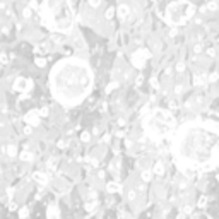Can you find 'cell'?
I'll return each instance as SVG.
<instances>
[{
  "label": "cell",
  "mask_w": 219,
  "mask_h": 219,
  "mask_svg": "<svg viewBox=\"0 0 219 219\" xmlns=\"http://www.w3.org/2000/svg\"><path fill=\"white\" fill-rule=\"evenodd\" d=\"M195 5L188 0H180V2H173L166 7V22L178 27V26H183L187 24L194 14H195Z\"/></svg>",
  "instance_id": "5"
},
{
  "label": "cell",
  "mask_w": 219,
  "mask_h": 219,
  "mask_svg": "<svg viewBox=\"0 0 219 219\" xmlns=\"http://www.w3.org/2000/svg\"><path fill=\"white\" fill-rule=\"evenodd\" d=\"M3 152H5L9 158H15V156H17V147H15V144H7V146L3 147Z\"/></svg>",
  "instance_id": "11"
},
{
  "label": "cell",
  "mask_w": 219,
  "mask_h": 219,
  "mask_svg": "<svg viewBox=\"0 0 219 219\" xmlns=\"http://www.w3.org/2000/svg\"><path fill=\"white\" fill-rule=\"evenodd\" d=\"M151 57V51L146 50V48H139L134 55H132V65L137 67V69H144L146 67V62L147 58Z\"/></svg>",
  "instance_id": "6"
},
{
  "label": "cell",
  "mask_w": 219,
  "mask_h": 219,
  "mask_svg": "<svg viewBox=\"0 0 219 219\" xmlns=\"http://www.w3.org/2000/svg\"><path fill=\"white\" fill-rule=\"evenodd\" d=\"M94 209H96V202H91V204H86V211H89V212H91V211H94Z\"/></svg>",
  "instance_id": "37"
},
{
  "label": "cell",
  "mask_w": 219,
  "mask_h": 219,
  "mask_svg": "<svg viewBox=\"0 0 219 219\" xmlns=\"http://www.w3.org/2000/svg\"><path fill=\"white\" fill-rule=\"evenodd\" d=\"M7 63H9V55L3 51V53H2V65H7Z\"/></svg>",
  "instance_id": "35"
},
{
  "label": "cell",
  "mask_w": 219,
  "mask_h": 219,
  "mask_svg": "<svg viewBox=\"0 0 219 219\" xmlns=\"http://www.w3.org/2000/svg\"><path fill=\"white\" fill-rule=\"evenodd\" d=\"M34 63H36L38 67H45V65H46V58H43V57H36Z\"/></svg>",
  "instance_id": "23"
},
{
  "label": "cell",
  "mask_w": 219,
  "mask_h": 219,
  "mask_svg": "<svg viewBox=\"0 0 219 219\" xmlns=\"http://www.w3.org/2000/svg\"><path fill=\"white\" fill-rule=\"evenodd\" d=\"M182 211H183V214H192L194 212V206L192 204H187V206H183Z\"/></svg>",
  "instance_id": "27"
},
{
  "label": "cell",
  "mask_w": 219,
  "mask_h": 219,
  "mask_svg": "<svg viewBox=\"0 0 219 219\" xmlns=\"http://www.w3.org/2000/svg\"><path fill=\"white\" fill-rule=\"evenodd\" d=\"M46 218H48V219H60V216H58V207L51 204V206L48 207V212H46Z\"/></svg>",
  "instance_id": "13"
},
{
  "label": "cell",
  "mask_w": 219,
  "mask_h": 219,
  "mask_svg": "<svg viewBox=\"0 0 219 219\" xmlns=\"http://www.w3.org/2000/svg\"><path fill=\"white\" fill-rule=\"evenodd\" d=\"M216 180H218V182H219V173H218V175H216Z\"/></svg>",
  "instance_id": "52"
},
{
  "label": "cell",
  "mask_w": 219,
  "mask_h": 219,
  "mask_svg": "<svg viewBox=\"0 0 219 219\" xmlns=\"http://www.w3.org/2000/svg\"><path fill=\"white\" fill-rule=\"evenodd\" d=\"M41 17L48 29L67 33L74 26V10L70 0H45L41 5Z\"/></svg>",
  "instance_id": "3"
},
{
  "label": "cell",
  "mask_w": 219,
  "mask_h": 219,
  "mask_svg": "<svg viewBox=\"0 0 219 219\" xmlns=\"http://www.w3.org/2000/svg\"><path fill=\"white\" fill-rule=\"evenodd\" d=\"M206 81H207V75H206V74H202V75H195V77H194V84H195V86H204Z\"/></svg>",
  "instance_id": "15"
},
{
  "label": "cell",
  "mask_w": 219,
  "mask_h": 219,
  "mask_svg": "<svg viewBox=\"0 0 219 219\" xmlns=\"http://www.w3.org/2000/svg\"><path fill=\"white\" fill-rule=\"evenodd\" d=\"M38 111H39V116H41V118H45V116L50 115V108H48V106H43V108H39Z\"/></svg>",
  "instance_id": "22"
},
{
  "label": "cell",
  "mask_w": 219,
  "mask_h": 219,
  "mask_svg": "<svg viewBox=\"0 0 219 219\" xmlns=\"http://www.w3.org/2000/svg\"><path fill=\"white\" fill-rule=\"evenodd\" d=\"M27 216H29V209H27L26 206H24V207H21V209H19V218H21V219H26Z\"/></svg>",
  "instance_id": "19"
},
{
  "label": "cell",
  "mask_w": 219,
  "mask_h": 219,
  "mask_svg": "<svg viewBox=\"0 0 219 219\" xmlns=\"http://www.w3.org/2000/svg\"><path fill=\"white\" fill-rule=\"evenodd\" d=\"M57 146H58L60 149H63V147H65V142H63V140H58V144H57Z\"/></svg>",
  "instance_id": "47"
},
{
  "label": "cell",
  "mask_w": 219,
  "mask_h": 219,
  "mask_svg": "<svg viewBox=\"0 0 219 219\" xmlns=\"http://www.w3.org/2000/svg\"><path fill=\"white\" fill-rule=\"evenodd\" d=\"M206 7H207V10H211V12H214V10H218V2H209V3H207V5H206Z\"/></svg>",
  "instance_id": "28"
},
{
  "label": "cell",
  "mask_w": 219,
  "mask_h": 219,
  "mask_svg": "<svg viewBox=\"0 0 219 219\" xmlns=\"http://www.w3.org/2000/svg\"><path fill=\"white\" fill-rule=\"evenodd\" d=\"M33 152H29V151H24V152H21V159L22 161H33Z\"/></svg>",
  "instance_id": "18"
},
{
  "label": "cell",
  "mask_w": 219,
  "mask_h": 219,
  "mask_svg": "<svg viewBox=\"0 0 219 219\" xmlns=\"http://www.w3.org/2000/svg\"><path fill=\"white\" fill-rule=\"evenodd\" d=\"M140 178H142V182H151L152 180V171H149V170H144L142 173H140Z\"/></svg>",
  "instance_id": "16"
},
{
  "label": "cell",
  "mask_w": 219,
  "mask_h": 219,
  "mask_svg": "<svg viewBox=\"0 0 219 219\" xmlns=\"http://www.w3.org/2000/svg\"><path fill=\"white\" fill-rule=\"evenodd\" d=\"M170 36H176V27H173V29L170 31Z\"/></svg>",
  "instance_id": "49"
},
{
  "label": "cell",
  "mask_w": 219,
  "mask_h": 219,
  "mask_svg": "<svg viewBox=\"0 0 219 219\" xmlns=\"http://www.w3.org/2000/svg\"><path fill=\"white\" fill-rule=\"evenodd\" d=\"M116 14H118L120 19H127V17L130 15V7H128L127 3H120V5L116 7Z\"/></svg>",
  "instance_id": "9"
},
{
  "label": "cell",
  "mask_w": 219,
  "mask_h": 219,
  "mask_svg": "<svg viewBox=\"0 0 219 219\" xmlns=\"http://www.w3.org/2000/svg\"><path fill=\"white\" fill-rule=\"evenodd\" d=\"M24 134H26V135H31V134H33V127H31V125H26V127H24Z\"/></svg>",
  "instance_id": "38"
},
{
  "label": "cell",
  "mask_w": 219,
  "mask_h": 219,
  "mask_svg": "<svg viewBox=\"0 0 219 219\" xmlns=\"http://www.w3.org/2000/svg\"><path fill=\"white\" fill-rule=\"evenodd\" d=\"M89 2V5L93 7V9H98L99 5H101V0H87Z\"/></svg>",
  "instance_id": "31"
},
{
  "label": "cell",
  "mask_w": 219,
  "mask_h": 219,
  "mask_svg": "<svg viewBox=\"0 0 219 219\" xmlns=\"http://www.w3.org/2000/svg\"><path fill=\"white\" fill-rule=\"evenodd\" d=\"M137 192H146V185H144V183H140V185L137 187Z\"/></svg>",
  "instance_id": "42"
},
{
  "label": "cell",
  "mask_w": 219,
  "mask_h": 219,
  "mask_svg": "<svg viewBox=\"0 0 219 219\" xmlns=\"http://www.w3.org/2000/svg\"><path fill=\"white\" fill-rule=\"evenodd\" d=\"M93 84V70L81 58H63L50 72L51 94L63 106L79 105L91 93Z\"/></svg>",
  "instance_id": "2"
},
{
  "label": "cell",
  "mask_w": 219,
  "mask_h": 219,
  "mask_svg": "<svg viewBox=\"0 0 219 219\" xmlns=\"http://www.w3.org/2000/svg\"><path fill=\"white\" fill-rule=\"evenodd\" d=\"M29 7H31L33 10H36V9H39V7H38V2H36V0H31V2H29Z\"/></svg>",
  "instance_id": "39"
},
{
  "label": "cell",
  "mask_w": 219,
  "mask_h": 219,
  "mask_svg": "<svg viewBox=\"0 0 219 219\" xmlns=\"http://www.w3.org/2000/svg\"><path fill=\"white\" fill-rule=\"evenodd\" d=\"M33 178H34L39 185H46V183H48V175L43 173V171H34V173H33Z\"/></svg>",
  "instance_id": "10"
},
{
  "label": "cell",
  "mask_w": 219,
  "mask_h": 219,
  "mask_svg": "<svg viewBox=\"0 0 219 219\" xmlns=\"http://www.w3.org/2000/svg\"><path fill=\"white\" fill-rule=\"evenodd\" d=\"M31 14H33V9H31L29 5L22 9V17H24V19H29V17H31Z\"/></svg>",
  "instance_id": "20"
},
{
  "label": "cell",
  "mask_w": 219,
  "mask_h": 219,
  "mask_svg": "<svg viewBox=\"0 0 219 219\" xmlns=\"http://www.w3.org/2000/svg\"><path fill=\"white\" fill-rule=\"evenodd\" d=\"M106 190H108L110 194H116V192L122 190V187H120L118 182H108V183H106Z\"/></svg>",
  "instance_id": "12"
},
{
  "label": "cell",
  "mask_w": 219,
  "mask_h": 219,
  "mask_svg": "<svg viewBox=\"0 0 219 219\" xmlns=\"http://www.w3.org/2000/svg\"><path fill=\"white\" fill-rule=\"evenodd\" d=\"M55 164H57V163H55V159H50V161H48V168H53Z\"/></svg>",
  "instance_id": "46"
},
{
  "label": "cell",
  "mask_w": 219,
  "mask_h": 219,
  "mask_svg": "<svg viewBox=\"0 0 219 219\" xmlns=\"http://www.w3.org/2000/svg\"><path fill=\"white\" fill-rule=\"evenodd\" d=\"M219 79V74H216V72H212V74H209V81L211 82H216Z\"/></svg>",
  "instance_id": "34"
},
{
  "label": "cell",
  "mask_w": 219,
  "mask_h": 219,
  "mask_svg": "<svg viewBox=\"0 0 219 219\" xmlns=\"http://www.w3.org/2000/svg\"><path fill=\"white\" fill-rule=\"evenodd\" d=\"M175 69H176V72H178V74H183L187 67H185V63H183V62H178V63L175 65Z\"/></svg>",
  "instance_id": "24"
},
{
  "label": "cell",
  "mask_w": 219,
  "mask_h": 219,
  "mask_svg": "<svg viewBox=\"0 0 219 219\" xmlns=\"http://www.w3.org/2000/svg\"><path fill=\"white\" fill-rule=\"evenodd\" d=\"M176 120L170 110L156 108L144 118V130L149 139L154 142H161L163 139L170 137L175 130Z\"/></svg>",
  "instance_id": "4"
},
{
  "label": "cell",
  "mask_w": 219,
  "mask_h": 219,
  "mask_svg": "<svg viewBox=\"0 0 219 219\" xmlns=\"http://www.w3.org/2000/svg\"><path fill=\"white\" fill-rule=\"evenodd\" d=\"M152 171L156 173V175H164V164H163V161H158L156 164H154V168H152Z\"/></svg>",
  "instance_id": "14"
},
{
  "label": "cell",
  "mask_w": 219,
  "mask_h": 219,
  "mask_svg": "<svg viewBox=\"0 0 219 219\" xmlns=\"http://www.w3.org/2000/svg\"><path fill=\"white\" fill-rule=\"evenodd\" d=\"M207 55L209 57H216V50L214 48H207Z\"/></svg>",
  "instance_id": "40"
},
{
  "label": "cell",
  "mask_w": 219,
  "mask_h": 219,
  "mask_svg": "<svg viewBox=\"0 0 219 219\" xmlns=\"http://www.w3.org/2000/svg\"><path fill=\"white\" fill-rule=\"evenodd\" d=\"M142 82H144V79H142V77H140V75H139V77H137V79H135V86H140V84H142Z\"/></svg>",
  "instance_id": "41"
},
{
  "label": "cell",
  "mask_w": 219,
  "mask_h": 219,
  "mask_svg": "<svg viewBox=\"0 0 219 219\" xmlns=\"http://www.w3.org/2000/svg\"><path fill=\"white\" fill-rule=\"evenodd\" d=\"M183 93V86L182 84H176L175 86V94H182Z\"/></svg>",
  "instance_id": "36"
},
{
  "label": "cell",
  "mask_w": 219,
  "mask_h": 219,
  "mask_svg": "<svg viewBox=\"0 0 219 219\" xmlns=\"http://www.w3.org/2000/svg\"><path fill=\"white\" fill-rule=\"evenodd\" d=\"M115 12H116V9H115V7H108V9H106V12H105V17H106L108 21H111V19H113V15H115Z\"/></svg>",
  "instance_id": "17"
},
{
  "label": "cell",
  "mask_w": 219,
  "mask_h": 219,
  "mask_svg": "<svg viewBox=\"0 0 219 219\" xmlns=\"http://www.w3.org/2000/svg\"><path fill=\"white\" fill-rule=\"evenodd\" d=\"M118 168H120V161L116 159L111 166H110V171H113V173H118Z\"/></svg>",
  "instance_id": "29"
},
{
  "label": "cell",
  "mask_w": 219,
  "mask_h": 219,
  "mask_svg": "<svg viewBox=\"0 0 219 219\" xmlns=\"http://www.w3.org/2000/svg\"><path fill=\"white\" fill-rule=\"evenodd\" d=\"M24 122H26L27 125H31V127H38V125H39V122H41L39 111H36V110L29 111V113H27V115L24 116Z\"/></svg>",
  "instance_id": "8"
},
{
  "label": "cell",
  "mask_w": 219,
  "mask_h": 219,
  "mask_svg": "<svg viewBox=\"0 0 219 219\" xmlns=\"http://www.w3.org/2000/svg\"><path fill=\"white\" fill-rule=\"evenodd\" d=\"M171 152L182 171L214 168L219 163V123L192 120L182 125L173 135Z\"/></svg>",
  "instance_id": "1"
},
{
  "label": "cell",
  "mask_w": 219,
  "mask_h": 219,
  "mask_svg": "<svg viewBox=\"0 0 219 219\" xmlns=\"http://www.w3.org/2000/svg\"><path fill=\"white\" fill-rule=\"evenodd\" d=\"M194 22H195V24H202V19H200V17H195Z\"/></svg>",
  "instance_id": "48"
},
{
  "label": "cell",
  "mask_w": 219,
  "mask_h": 219,
  "mask_svg": "<svg viewBox=\"0 0 219 219\" xmlns=\"http://www.w3.org/2000/svg\"><path fill=\"white\" fill-rule=\"evenodd\" d=\"M81 140H82V142H89V140H91V134L86 132V130H82V134H81Z\"/></svg>",
  "instance_id": "25"
},
{
  "label": "cell",
  "mask_w": 219,
  "mask_h": 219,
  "mask_svg": "<svg viewBox=\"0 0 219 219\" xmlns=\"http://www.w3.org/2000/svg\"><path fill=\"white\" fill-rule=\"evenodd\" d=\"M118 86H120V84H118L116 81H113V82H110V84L106 86V89H105V91H106V93H111V91H115Z\"/></svg>",
  "instance_id": "21"
},
{
  "label": "cell",
  "mask_w": 219,
  "mask_h": 219,
  "mask_svg": "<svg viewBox=\"0 0 219 219\" xmlns=\"http://www.w3.org/2000/svg\"><path fill=\"white\" fill-rule=\"evenodd\" d=\"M151 86H152L154 89H159V81H158L156 77H151Z\"/></svg>",
  "instance_id": "32"
},
{
  "label": "cell",
  "mask_w": 219,
  "mask_h": 219,
  "mask_svg": "<svg viewBox=\"0 0 219 219\" xmlns=\"http://www.w3.org/2000/svg\"><path fill=\"white\" fill-rule=\"evenodd\" d=\"M127 197H128V200H135V197H137V190H128V192H127Z\"/></svg>",
  "instance_id": "30"
},
{
  "label": "cell",
  "mask_w": 219,
  "mask_h": 219,
  "mask_svg": "<svg viewBox=\"0 0 219 219\" xmlns=\"http://www.w3.org/2000/svg\"><path fill=\"white\" fill-rule=\"evenodd\" d=\"M98 176H99V178L103 180V178H105V171H99V173H98Z\"/></svg>",
  "instance_id": "51"
},
{
  "label": "cell",
  "mask_w": 219,
  "mask_h": 219,
  "mask_svg": "<svg viewBox=\"0 0 219 219\" xmlns=\"http://www.w3.org/2000/svg\"><path fill=\"white\" fill-rule=\"evenodd\" d=\"M116 135H118V137H123V135H125V132H122V130H118V132H116Z\"/></svg>",
  "instance_id": "50"
},
{
  "label": "cell",
  "mask_w": 219,
  "mask_h": 219,
  "mask_svg": "<svg viewBox=\"0 0 219 219\" xmlns=\"http://www.w3.org/2000/svg\"><path fill=\"white\" fill-rule=\"evenodd\" d=\"M204 50V46L200 45V43H197V45H194V53H200Z\"/></svg>",
  "instance_id": "33"
},
{
  "label": "cell",
  "mask_w": 219,
  "mask_h": 219,
  "mask_svg": "<svg viewBox=\"0 0 219 219\" xmlns=\"http://www.w3.org/2000/svg\"><path fill=\"white\" fill-rule=\"evenodd\" d=\"M125 123H127V122H125V118H118V125H120V127H123Z\"/></svg>",
  "instance_id": "45"
},
{
  "label": "cell",
  "mask_w": 219,
  "mask_h": 219,
  "mask_svg": "<svg viewBox=\"0 0 219 219\" xmlns=\"http://www.w3.org/2000/svg\"><path fill=\"white\" fill-rule=\"evenodd\" d=\"M108 140H110V134H105L103 139H101V142H108Z\"/></svg>",
  "instance_id": "43"
},
{
  "label": "cell",
  "mask_w": 219,
  "mask_h": 219,
  "mask_svg": "<svg viewBox=\"0 0 219 219\" xmlns=\"http://www.w3.org/2000/svg\"><path fill=\"white\" fill-rule=\"evenodd\" d=\"M9 209H10V211H15V209H17L15 202H10V204H9Z\"/></svg>",
  "instance_id": "44"
},
{
  "label": "cell",
  "mask_w": 219,
  "mask_h": 219,
  "mask_svg": "<svg viewBox=\"0 0 219 219\" xmlns=\"http://www.w3.org/2000/svg\"><path fill=\"white\" fill-rule=\"evenodd\" d=\"M14 91H17V93H29L31 89H33V81L31 79H27V77H17L15 81H14Z\"/></svg>",
  "instance_id": "7"
},
{
  "label": "cell",
  "mask_w": 219,
  "mask_h": 219,
  "mask_svg": "<svg viewBox=\"0 0 219 219\" xmlns=\"http://www.w3.org/2000/svg\"><path fill=\"white\" fill-rule=\"evenodd\" d=\"M197 206H199L200 209H204V207L207 206V197H204V195H202V197H199V202H197Z\"/></svg>",
  "instance_id": "26"
}]
</instances>
